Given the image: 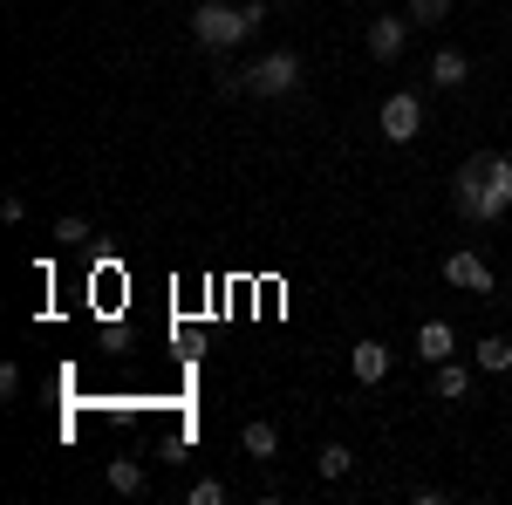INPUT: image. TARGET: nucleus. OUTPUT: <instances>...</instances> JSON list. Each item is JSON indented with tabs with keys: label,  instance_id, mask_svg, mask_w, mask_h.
<instances>
[{
	"label": "nucleus",
	"instance_id": "obj_9",
	"mask_svg": "<svg viewBox=\"0 0 512 505\" xmlns=\"http://www.w3.org/2000/svg\"><path fill=\"white\" fill-rule=\"evenodd\" d=\"M431 82L437 89H465V82H472V55H465V48H437L431 55Z\"/></svg>",
	"mask_w": 512,
	"mask_h": 505
},
{
	"label": "nucleus",
	"instance_id": "obj_2",
	"mask_svg": "<svg viewBox=\"0 0 512 505\" xmlns=\"http://www.w3.org/2000/svg\"><path fill=\"white\" fill-rule=\"evenodd\" d=\"M260 21H267V7H260V0H246V7H226V0H198L192 41H198V48H239V41L260 35Z\"/></svg>",
	"mask_w": 512,
	"mask_h": 505
},
{
	"label": "nucleus",
	"instance_id": "obj_17",
	"mask_svg": "<svg viewBox=\"0 0 512 505\" xmlns=\"http://www.w3.org/2000/svg\"><path fill=\"white\" fill-rule=\"evenodd\" d=\"M185 499H192V505H226V485H219V478H198Z\"/></svg>",
	"mask_w": 512,
	"mask_h": 505
},
{
	"label": "nucleus",
	"instance_id": "obj_10",
	"mask_svg": "<svg viewBox=\"0 0 512 505\" xmlns=\"http://www.w3.org/2000/svg\"><path fill=\"white\" fill-rule=\"evenodd\" d=\"M472 362L485 369V376H506V369H512V342H506V335H485V342L472 349Z\"/></svg>",
	"mask_w": 512,
	"mask_h": 505
},
{
	"label": "nucleus",
	"instance_id": "obj_15",
	"mask_svg": "<svg viewBox=\"0 0 512 505\" xmlns=\"http://www.w3.org/2000/svg\"><path fill=\"white\" fill-rule=\"evenodd\" d=\"M403 14L424 21V28H437V21H451V0H403Z\"/></svg>",
	"mask_w": 512,
	"mask_h": 505
},
{
	"label": "nucleus",
	"instance_id": "obj_13",
	"mask_svg": "<svg viewBox=\"0 0 512 505\" xmlns=\"http://www.w3.org/2000/svg\"><path fill=\"white\" fill-rule=\"evenodd\" d=\"M465 389H472V369H465L458 355H451V362H437V396H444V403H458Z\"/></svg>",
	"mask_w": 512,
	"mask_h": 505
},
{
	"label": "nucleus",
	"instance_id": "obj_12",
	"mask_svg": "<svg viewBox=\"0 0 512 505\" xmlns=\"http://www.w3.org/2000/svg\"><path fill=\"white\" fill-rule=\"evenodd\" d=\"M110 492H117V499H137V492H144V465H137V458H110Z\"/></svg>",
	"mask_w": 512,
	"mask_h": 505
},
{
	"label": "nucleus",
	"instance_id": "obj_11",
	"mask_svg": "<svg viewBox=\"0 0 512 505\" xmlns=\"http://www.w3.org/2000/svg\"><path fill=\"white\" fill-rule=\"evenodd\" d=\"M239 444H246V458H274V451H280V430L267 424V417H253V424L239 430Z\"/></svg>",
	"mask_w": 512,
	"mask_h": 505
},
{
	"label": "nucleus",
	"instance_id": "obj_4",
	"mask_svg": "<svg viewBox=\"0 0 512 505\" xmlns=\"http://www.w3.org/2000/svg\"><path fill=\"white\" fill-rule=\"evenodd\" d=\"M376 130H383V144H417L424 137V103L410 89H396L390 103H383V117H376Z\"/></svg>",
	"mask_w": 512,
	"mask_h": 505
},
{
	"label": "nucleus",
	"instance_id": "obj_8",
	"mask_svg": "<svg viewBox=\"0 0 512 505\" xmlns=\"http://www.w3.org/2000/svg\"><path fill=\"white\" fill-rule=\"evenodd\" d=\"M451 355H458V335H451V321H424V328H417V362H451Z\"/></svg>",
	"mask_w": 512,
	"mask_h": 505
},
{
	"label": "nucleus",
	"instance_id": "obj_19",
	"mask_svg": "<svg viewBox=\"0 0 512 505\" xmlns=\"http://www.w3.org/2000/svg\"><path fill=\"white\" fill-rule=\"evenodd\" d=\"M0 396H7V403L21 396V369H14V362H0Z\"/></svg>",
	"mask_w": 512,
	"mask_h": 505
},
{
	"label": "nucleus",
	"instance_id": "obj_7",
	"mask_svg": "<svg viewBox=\"0 0 512 505\" xmlns=\"http://www.w3.org/2000/svg\"><path fill=\"white\" fill-rule=\"evenodd\" d=\"M390 362H396V355L383 349L376 335H369V342H355V349H349V369H355V383H383V376H390Z\"/></svg>",
	"mask_w": 512,
	"mask_h": 505
},
{
	"label": "nucleus",
	"instance_id": "obj_3",
	"mask_svg": "<svg viewBox=\"0 0 512 505\" xmlns=\"http://www.w3.org/2000/svg\"><path fill=\"white\" fill-rule=\"evenodd\" d=\"M239 82H246L253 96H294V89H301V55H294V48H267L253 69H239Z\"/></svg>",
	"mask_w": 512,
	"mask_h": 505
},
{
	"label": "nucleus",
	"instance_id": "obj_6",
	"mask_svg": "<svg viewBox=\"0 0 512 505\" xmlns=\"http://www.w3.org/2000/svg\"><path fill=\"white\" fill-rule=\"evenodd\" d=\"M444 280H451L458 294H492V267H485V253H472V246H458V253L444 260Z\"/></svg>",
	"mask_w": 512,
	"mask_h": 505
},
{
	"label": "nucleus",
	"instance_id": "obj_1",
	"mask_svg": "<svg viewBox=\"0 0 512 505\" xmlns=\"http://www.w3.org/2000/svg\"><path fill=\"white\" fill-rule=\"evenodd\" d=\"M458 212L478 219V226H499L512 212V157L506 151H478L465 171H458Z\"/></svg>",
	"mask_w": 512,
	"mask_h": 505
},
{
	"label": "nucleus",
	"instance_id": "obj_18",
	"mask_svg": "<svg viewBox=\"0 0 512 505\" xmlns=\"http://www.w3.org/2000/svg\"><path fill=\"white\" fill-rule=\"evenodd\" d=\"M0 219H7V226H21V219H28V198L7 192V198H0Z\"/></svg>",
	"mask_w": 512,
	"mask_h": 505
},
{
	"label": "nucleus",
	"instance_id": "obj_20",
	"mask_svg": "<svg viewBox=\"0 0 512 505\" xmlns=\"http://www.w3.org/2000/svg\"><path fill=\"white\" fill-rule=\"evenodd\" d=\"M369 7H383V0H369Z\"/></svg>",
	"mask_w": 512,
	"mask_h": 505
},
{
	"label": "nucleus",
	"instance_id": "obj_14",
	"mask_svg": "<svg viewBox=\"0 0 512 505\" xmlns=\"http://www.w3.org/2000/svg\"><path fill=\"white\" fill-rule=\"evenodd\" d=\"M349 465H355V451H349V444H321V458H315L321 478H349Z\"/></svg>",
	"mask_w": 512,
	"mask_h": 505
},
{
	"label": "nucleus",
	"instance_id": "obj_5",
	"mask_svg": "<svg viewBox=\"0 0 512 505\" xmlns=\"http://www.w3.org/2000/svg\"><path fill=\"white\" fill-rule=\"evenodd\" d=\"M410 48V14H369V62H403Z\"/></svg>",
	"mask_w": 512,
	"mask_h": 505
},
{
	"label": "nucleus",
	"instance_id": "obj_16",
	"mask_svg": "<svg viewBox=\"0 0 512 505\" xmlns=\"http://www.w3.org/2000/svg\"><path fill=\"white\" fill-rule=\"evenodd\" d=\"M82 239H89V219H76V212L55 219V246H82Z\"/></svg>",
	"mask_w": 512,
	"mask_h": 505
}]
</instances>
